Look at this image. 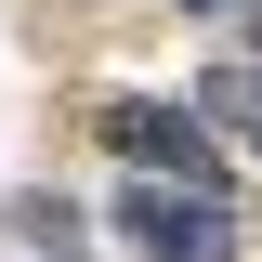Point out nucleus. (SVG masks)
<instances>
[{
	"label": "nucleus",
	"instance_id": "f257e3e1",
	"mask_svg": "<svg viewBox=\"0 0 262 262\" xmlns=\"http://www.w3.org/2000/svg\"><path fill=\"white\" fill-rule=\"evenodd\" d=\"M118 249H144V262H236V210H223V184H131L118 196Z\"/></svg>",
	"mask_w": 262,
	"mask_h": 262
},
{
	"label": "nucleus",
	"instance_id": "f03ea898",
	"mask_svg": "<svg viewBox=\"0 0 262 262\" xmlns=\"http://www.w3.org/2000/svg\"><path fill=\"white\" fill-rule=\"evenodd\" d=\"M105 144L131 158V184H210V131L184 118V105H105Z\"/></svg>",
	"mask_w": 262,
	"mask_h": 262
},
{
	"label": "nucleus",
	"instance_id": "7ed1b4c3",
	"mask_svg": "<svg viewBox=\"0 0 262 262\" xmlns=\"http://www.w3.org/2000/svg\"><path fill=\"white\" fill-rule=\"evenodd\" d=\"M210 105H223L236 144H262V66H223V79H210Z\"/></svg>",
	"mask_w": 262,
	"mask_h": 262
},
{
	"label": "nucleus",
	"instance_id": "20e7f679",
	"mask_svg": "<svg viewBox=\"0 0 262 262\" xmlns=\"http://www.w3.org/2000/svg\"><path fill=\"white\" fill-rule=\"evenodd\" d=\"M184 13H262V0H184Z\"/></svg>",
	"mask_w": 262,
	"mask_h": 262
}]
</instances>
